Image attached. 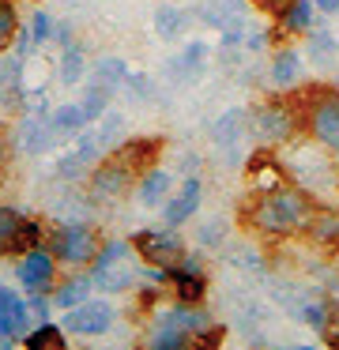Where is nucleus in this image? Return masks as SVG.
<instances>
[{
    "instance_id": "1",
    "label": "nucleus",
    "mask_w": 339,
    "mask_h": 350,
    "mask_svg": "<svg viewBox=\"0 0 339 350\" xmlns=\"http://www.w3.org/2000/svg\"><path fill=\"white\" fill-rule=\"evenodd\" d=\"M316 200L301 185H283L271 192H253V200L241 204V219L264 241H279V237H298L305 234L309 219L316 215Z\"/></svg>"
},
{
    "instance_id": "2",
    "label": "nucleus",
    "mask_w": 339,
    "mask_h": 350,
    "mask_svg": "<svg viewBox=\"0 0 339 350\" xmlns=\"http://www.w3.org/2000/svg\"><path fill=\"white\" fill-rule=\"evenodd\" d=\"M301 113V129L313 136L316 147L339 154V87L309 83L301 87V94H294Z\"/></svg>"
},
{
    "instance_id": "3",
    "label": "nucleus",
    "mask_w": 339,
    "mask_h": 350,
    "mask_svg": "<svg viewBox=\"0 0 339 350\" xmlns=\"http://www.w3.org/2000/svg\"><path fill=\"white\" fill-rule=\"evenodd\" d=\"M249 132H253V139H256V144H264V147L290 144V139L301 132L298 102H294V98H283V94L260 102V106L249 113Z\"/></svg>"
},
{
    "instance_id": "4",
    "label": "nucleus",
    "mask_w": 339,
    "mask_h": 350,
    "mask_svg": "<svg viewBox=\"0 0 339 350\" xmlns=\"http://www.w3.org/2000/svg\"><path fill=\"white\" fill-rule=\"evenodd\" d=\"M45 249L57 256V264L87 267L98 252V234L83 222H57V226L45 230Z\"/></svg>"
},
{
    "instance_id": "5",
    "label": "nucleus",
    "mask_w": 339,
    "mask_h": 350,
    "mask_svg": "<svg viewBox=\"0 0 339 350\" xmlns=\"http://www.w3.org/2000/svg\"><path fill=\"white\" fill-rule=\"evenodd\" d=\"M132 252L151 267H177L185 260V241L173 226H158V230H136L132 234Z\"/></svg>"
},
{
    "instance_id": "6",
    "label": "nucleus",
    "mask_w": 339,
    "mask_h": 350,
    "mask_svg": "<svg viewBox=\"0 0 339 350\" xmlns=\"http://www.w3.org/2000/svg\"><path fill=\"white\" fill-rule=\"evenodd\" d=\"M15 279L27 294H53V286H57V256L45 245L27 249L15 260Z\"/></svg>"
},
{
    "instance_id": "7",
    "label": "nucleus",
    "mask_w": 339,
    "mask_h": 350,
    "mask_svg": "<svg viewBox=\"0 0 339 350\" xmlns=\"http://www.w3.org/2000/svg\"><path fill=\"white\" fill-rule=\"evenodd\" d=\"M136 174L125 166V162L117 159V154H110V159H98L95 170L87 174V185H90V196L98 200V204H110V200H121L128 189H132Z\"/></svg>"
},
{
    "instance_id": "8",
    "label": "nucleus",
    "mask_w": 339,
    "mask_h": 350,
    "mask_svg": "<svg viewBox=\"0 0 339 350\" xmlns=\"http://www.w3.org/2000/svg\"><path fill=\"white\" fill-rule=\"evenodd\" d=\"M113 320H117V309H113L110 301L87 297V301H79L75 309H64L60 327H64L68 335H105L113 327Z\"/></svg>"
},
{
    "instance_id": "9",
    "label": "nucleus",
    "mask_w": 339,
    "mask_h": 350,
    "mask_svg": "<svg viewBox=\"0 0 339 350\" xmlns=\"http://www.w3.org/2000/svg\"><path fill=\"white\" fill-rule=\"evenodd\" d=\"M245 185L253 192H271L290 185V170L283 166V159L275 154V147H256L253 154L245 159Z\"/></svg>"
},
{
    "instance_id": "10",
    "label": "nucleus",
    "mask_w": 339,
    "mask_h": 350,
    "mask_svg": "<svg viewBox=\"0 0 339 350\" xmlns=\"http://www.w3.org/2000/svg\"><path fill=\"white\" fill-rule=\"evenodd\" d=\"M170 290H173V301L181 305H200L208 297V271H203L200 256L185 252V260L177 267H170Z\"/></svg>"
},
{
    "instance_id": "11",
    "label": "nucleus",
    "mask_w": 339,
    "mask_h": 350,
    "mask_svg": "<svg viewBox=\"0 0 339 350\" xmlns=\"http://www.w3.org/2000/svg\"><path fill=\"white\" fill-rule=\"evenodd\" d=\"M301 79H305V53H298V46L290 42H279V49L268 61V83L275 91H294L301 87Z\"/></svg>"
},
{
    "instance_id": "12",
    "label": "nucleus",
    "mask_w": 339,
    "mask_h": 350,
    "mask_svg": "<svg viewBox=\"0 0 339 350\" xmlns=\"http://www.w3.org/2000/svg\"><path fill=\"white\" fill-rule=\"evenodd\" d=\"M98 159H102V144H98L95 132L83 129L75 151H68V154H60V159H57V177H60V181H83V177L95 170Z\"/></svg>"
},
{
    "instance_id": "13",
    "label": "nucleus",
    "mask_w": 339,
    "mask_h": 350,
    "mask_svg": "<svg viewBox=\"0 0 339 350\" xmlns=\"http://www.w3.org/2000/svg\"><path fill=\"white\" fill-rule=\"evenodd\" d=\"M245 132H249V113L245 109H226V113L211 124V139H215V147H223V154H226L230 166L241 162V139H245Z\"/></svg>"
},
{
    "instance_id": "14",
    "label": "nucleus",
    "mask_w": 339,
    "mask_h": 350,
    "mask_svg": "<svg viewBox=\"0 0 339 350\" xmlns=\"http://www.w3.org/2000/svg\"><path fill=\"white\" fill-rule=\"evenodd\" d=\"M200 204H203V181L196 174H188L185 181L177 185V192L162 204L166 226H181V222H188L196 211H200Z\"/></svg>"
},
{
    "instance_id": "15",
    "label": "nucleus",
    "mask_w": 339,
    "mask_h": 350,
    "mask_svg": "<svg viewBox=\"0 0 339 350\" xmlns=\"http://www.w3.org/2000/svg\"><path fill=\"white\" fill-rule=\"evenodd\" d=\"M162 147H166V144H162L158 136H132V139H121V144L113 147L110 154H117V159L125 162V166L132 170L136 177H140L143 170L155 166V159L162 154Z\"/></svg>"
},
{
    "instance_id": "16",
    "label": "nucleus",
    "mask_w": 339,
    "mask_h": 350,
    "mask_svg": "<svg viewBox=\"0 0 339 350\" xmlns=\"http://www.w3.org/2000/svg\"><path fill=\"white\" fill-rule=\"evenodd\" d=\"M203 72H208V46H203V42H188V46L181 49L170 64H166V79L177 83V87L196 83Z\"/></svg>"
},
{
    "instance_id": "17",
    "label": "nucleus",
    "mask_w": 339,
    "mask_h": 350,
    "mask_svg": "<svg viewBox=\"0 0 339 350\" xmlns=\"http://www.w3.org/2000/svg\"><path fill=\"white\" fill-rule=\"evenodd\" d=\"M30 327H34V320H30V309L19 297V290L0 282V332L12 335V339H23Z\"/></svg>"
},
{
    "instance_id": "18",
    "label": "nucleus",
    "mask_w": 339,
    "mask_h": 350,
    "mask_svg": "<svg viewBox=\"0 0 339 350\" xmlns=\"http://www.w3.org/2000/svg\"><path fill=\"white\" fill-rule=\"evenodd\" d=\"M305 241L313 245L316 252L336 256L339 252V211H331V207H316V215L309 219V226H305Z\"/></svg>"
},
{
    "instance_id": "19",
    "label": "nucleus",
    "mask_w": 339,
    "mask_h": 350,
    "mask_svg": "<svg viewBox=\"0 0 339 350\" xmlns=\"http://www.w3.org/2000/svg\"><path fill=\"white\" fill-rule=\"evenodd\" d=\"M313 16H316L313 0H290V4L283 8V16H275V31H271V38L286 42V38H294V34H309Z\"/></svg>"
},
{
    "instance_id": "20",
    "label": "nucleus",
    "mask_w": 339,
    "mask_h": 350,
    "mask_svg": "<svg viewBox=\"0 0 339 350\" xmlns=\"http://www.w3.org/2000/svg\"><path fill=\"white\" fill-rule=\"evenodd\" d=\"M173 192V177L166 174V170L151 166L140 174V185H136V200H140L143 207H162L166 200H170Z\"/></svg>"
},
{
    "instance_id": "21",
    "label": "nucleus",
    "mask_w": 339,
    "mask_h": 350,
    "mask_svg": "<svg viewBox=\"0 0 339 350\" xmlns=\"http://www.w3.org/2000/svg\"><path fill=\"white\" fill-rule=\"evenodd\" d=\"M27 102V87H23V61L12 57V61H0V106L19 109Z\"/></svg>"
},
{
    "instance_id": "22",
    "label": "nucleus",
    "mask_w": 339,
    "mask_h": 350,
    "mask_svg": "<svg viewBox=\"0 0 339 350\" xmlns=\"http://www.w3.org/2000/svg\"><path fill=\"white\" fill-rule=\"evenodd\" d=\"M90 279H95V290H102V294H125V290L140 286L143 275L132 271V267H128V260H121V264L105 267V271H95Z\"/></svg>"
},
{
    "instance_id": "23",
    "label": "nucleus",
    "mask_w": 339,
    "mask_h": 350,
    "mask_svg": "<svg viewBox=\"0 0 339 350\" xmlns=\"http://www.w3.org/2000/svg\"><path fill=\"white\" fill-rule=\"evenodd\" d=\"M87 124H90V121H87V113H83L79 102H64V106H57V109L49 113V129H53V136H57V139L79 136Z\"/></svg>"
},
{
    "instance_id": "24",
    "label": "nucleus",
    "mask_w": 339,
    "mask_h": 350,
    "mask_svg": "<svg viewBox=\"0 0 339 350\" xmlns=\"http://www.w3.org/2000/svg\"><path fill=\"white\" fill-rule=\"evenodd\" d=\"M339 57V42L336 34L324 27V31H313L309 27V38H305V61L313 64V68H328V64H336Z\"/></svg>"
},
{
    "instance_id": "25",
    "label": "nucleus",
    "mask_w": 339,
    "mask_h": 350,
    "mask_svg": "<svg viewBox=\"0 0 339 350\" xmlns=\"http://www.w3.org/2000/svg\"><path fill=\"white\" fill-rule=\"evenodd\" d=\"M53 144H57V136H53L49 121H42V117L30 113L27 121L19 124V147L27 154H42V151H49Z\"/></svg>"
},
{
    "instance_id": "26",
    "label": "nucleus",
    "mask_w": 339,
    "mask_h": 350,
    "mask_svg": "<svg viewBox=\"0 0 339 350\" xmlns=\"http://www.w3.org/2000/svg\"><path fill=\"white\" fill-rule=\"evenodd\" d=\"M90 290H95V279L90 275H68L53 286V305L57 309H75L79 301H87Z\"/></svg>"
},
{
    "instance_id": "27",
    "label": "nucleus",
    "mask_w": 339,
    "mask_h": 350,
    "mask_svg": "<svg viewBox=\"0 0 339 350\" xmlns=\"http://www.w3.org/2000/svg\"><path fill=\"white\" fill-rule=\"evenodd\" d=\"M238 19H245V0H208L200 8V23L215 27V31H223L226 23H238Z\"/></svg>"
},
{
    "instance_id": "28",
    "label": "nucleus",
    "mask_w": 339,
    "mask_h": 350,
    "mask_svg": "<svg viewBox=\"0 0 339 350\" xmlns=\"http://www.w3.org/2000/svg\"><path fill=\"white\" fill-rule=\"evenodd\" d=\"M64 335H68V332H64L60 324H49V320H42V324H34L19 342H23L27 350H64V347H68Z\"/></svg>"
},
{
    "instance_id": "29",
    "label": "nucleus",
    "mask_w": 339,
    "mask_h": 350,
    "mask_svg": "<svg viewBox=\"0 0 339 350\" xmlns=\"http://www.w3.org/2000/svg\"><path fill=\"white\" fill-rule=\"evenodd\" d=\"M125 79H128V64L121 61V57H102V61L90 64V83L105 87L110 94L117 91V87H125Z\"/></svg>"
},
{
    "instance_id": "30",
    "label": "nucleus",
    "mask_w": 339,
    "mask_h": 350,
    "mask_svg": "<svg viewBox=\"0 0 339 350\" xmlns=\"http://www.w3.org/2000/svg\"><path fill=\"white\" fill-rule=\"evenodd\" d=\"M57 79L64 87H75L87 79V53H83V46H64V53H60V64H57Z\"/></svg>"
},
{
    "instance_id": "31",
    "label": "nucleus",
    "mask_w": 339,
    "mask_h": 350,
    "mask_svg": "<svg viewBox=\"0 0 339 350\" xmlns=\"http://www.w3.org/2000/svg\"><path fill=\"white\" fill-rule=\"evenodd\" d=\"M185 27H188V12L173 8V4H162V8L155 12V34L162 42L181 38V34H185Z\"/></svg>"
},
{
    "instance_id": "32",
    "label": "nucleus",
    "mask_w": 339,
    "mask_h": 350,
    "mask_svg": "<svg viewBox=\"0 0 339 350\" xmlns=\"http://www.w3.org/2000/svg\"><path fill=\"white\" fill-rule=\"evenodd\" d=\"M147 347L151 350H188L192 347V335L181 332V327H170V324H155L147 335Z\"/></svg>"
},
{
    "instance_id": "33",
    "label": "nucleus",
    "mask_w": 339,
    "mask_h": 350,
    "mask_svg": "<svg viewBox=\"0 0 339 350\" xmlns=\"http://www.w3.org/2000/svg\"><path fill=\"white\" fill-rule=\"evenodd\" d=\"M23 219H27V215H23L19 207L0 204V256H15V234H19Z\"/></svg>"
},
{
    "instance_id": "34",
    "label": "nucleus",
    "mask_w": 339,
    "mask_h": 350,
    "mask_svg": "<svg viewBox=\"0 0 339 350\" xmlns=\"http://www.w3.org/2000/svg\"><path fill=\"white\" fill-rule=\"evenodd\" d=\"M128 256H132V241H121V237H113V241L98 245L95 260H90V275H95V271H105V267L121 264V260H128Z\"/></svg>"
},
{
    "instance_id": "35",
    "label": "nucleus",
    "mask_w": 339,
    "mask_h": 350,
    "mask_svg": "<svg viewBox=\"0 0 339 350\" xmlns=\"http://www.w3.org/2000/svg\"><path fill=\"white\" fill-rule=\"evenodd\" d=\"M294 320H301V324H309L316 335L324 332V324H328V317H331V301H301L298 309L290 312Z\"/></svg>"
},
{
    "instance_id": "36",
    "label": "nucleus",
    "mask_w": 339,
    "mask_h": 350,
    "mask_svg": "<svg viewBox=\"0 0 339 350\" xmlns=\"http://www.w3.org/2000/svg\"><path fill=\"white\" fill-rule=\"evenodd\" d=\"M98 121H102V124H98V132H95L98 144H102V151H113V147L125 139V117H121V113H110V109H105Z\"/></svg>"
},
{
    "instance_id": "37",
    "label": "nucleus",
    "mask_w": 339,
    "mask_h": 350,
    "mask_svg": "<svg viewBox=\"0 0 339 350\" xmlns=\"http://www.w3.org/2000/svg\"><path fill=\"white\" fill-rule=\"evenodd\" d=\"M38 245H45V226L38 219H23L19 234H15V256H23L27 249H38Z\"/></svg>"
},
{
    "instance_id": "38",
    "label": "nucleus",
    "mask_w": 339,
    "mask_h": 350,
    "mask_svg": "<svg viewBox=\"0 0 339 350\" xmlns=\"http://www.w3.org/2000/svg\"><path fill=\"white\" fill-rule=\"evenodd\" d=\"M110 98L113 94L105 91V87H98V83H87V94H83V113H87V121H98V117L105 113V109H110Z\"/></svg>"
},
{
    "instance_id": "39",
    "label": "nucleus",
    "mask_w": 339,
    "mask_h": 350,
    "mask_svg": "<svg viewBox=\"0 0 339 350\" xmlns=\"http://www.w3.org/2000/svg\"><path fill=\"white\" fill-rule=\"evenodd\" d=\"M226 234H230V226H226L223 219H211V222H203V226L196 230V245H200V249H223Z\"/></svg>"
},
{
    "instance_id": "40",
    "label": "nucleus",
    "mask_w": 339,
    "mask_h": 350,
    "mask_svg": "<svg viewBox=\"0 0 339 350\" xmlns=\"http://www.w3.org/2000/svg\"><path fill=\"white\" fill-rule=\"evenodd\" d=\"M15 31H19V16H15L12 0H0V53L15 46Z\"/></svg>"
},
{
    "instance_id": "41",
    "label": "nucleus",
    "mask_w": 339,
    "mask_h": 350,
    "mask_svg": "<svg viewBox=\"0 0 339 350\" xmlns=\"http://www.w3.org/2000/svg\"><path fill=\"white\" fill-rule=\"evenodd\" d=\"M226 260H230L234 267H245V271H253V275L264 271V256L253 249V245H238V249H230V252H226Z\"/></svg>"
},
{
    "instance_id": "42",
    "label": "nucleus",
    "mask_w": 339,
    "mask_h": 350,
    "mask_svg": "<svg viewBox=\"0 0 339 350\" xmlns=\"http://www.w3.org/2000/svg\"><path fill=\"white\" fill-rule=\"evenodd\" d=\"M125 91H128V98H136V102H151L155 98V79H151L147 72H128Z\"/></svg>"
},
{
    "instance_id": "43",
    "label": "nucleus",
    "mask_w": 339,
    "mask_h": 350,
    "mask_svg": "<svg viewBox=\"0 0 339 350\" xmlns=\"http://www.w3.org/2000/svg\"><path fill=\"white\" fill-rule=\"evenodd\" d=\"M27 27H30V38H34V46H45V42L53 38V16H49V12H34Z\"/></svg>"
},
{
    "instance_id": "44",
    "label": "nucleus",
    "mask_w": 339,
    "mask_h": 350,
    "mask_svg": "<svg viewBox=\"0 0 339 350\" xmlns=\"http://www.w3.org/2000/svg\"><path fill=\"white\" fill-rule=\"evenodd\" d=\"M223 342H226V327H218V324H208L203 332L192 335V347H200V350H215Z\"/></svg>"
},
{
    "instance_id": "45",
    "label": "nucleus",
    "mask_w": 339,
    "mask_h": 350,
    "mask_svg": "<svg viewBox=\"0 0 339 350\" xmlns=\"http://www.w3.org/2000/svg\"><path fill=\"white\" fill-rule=\"evenodd\" d=\"M27 309H30V320H34V324H42V320H49V309H53V297H49V294H30Z\"/></svg>"
},
{
    "instance_id": "46",
    "label": "nucleus",
    "mask_w": 339,
    "mask_h": 350,
    "mask_svg": "<svg viewBox=\"0 0 339 350\" xmlns=\"http://www.w3.org/2000/svg\"><path fill=\"white\" fill-rule=\"evenodd\" d=\"M268 38H271V31H260V27H253V31H245V49H253V53H264V49H268Z\"/></svg>"
},
{
    "instance_id": "47",
    "label": "nucleus",
    "mask_w": 339,
    "mask_h": 350,
    "mask_svg": "<svg viewBox=\"0 0 339 350\" xmlns=\"http://www.w3.org/2000/svg\"><path fill=\"white\" fill-rule=\"evenodd\" d=\"M249 4H256L260 12H268V16L275 19V16H283V8L290 4V0H249Z\"/></svg>"
},
{
    "instance_id": "48",
    "label": "nucleus",
    "mask_w": 339,
    "mask_h": 350,
    "mask_svg": "<svg viewBox=\"0 0 339 350\" xmlns=\"http://www.w3.org/2000/svg\"><path fill=\"white\" fill-rule=\"evenodd\" d=\"M53 38H57L60 46H72V27H68V23H53Z\"/></svg>"
},
{
    "instance_id": "49",
    "label": "nucleus",
    "mask_w": 339,
    "mask_h": 350,
    "mask_svg": "<svg viewBox=\"0 0 339 350\" xmlns=\"http://www.w3.org/2000/svg\"><path fill=\"white\" fill-rule=\"evenodd\" d=\"M316 12H324V16H339V0H313Z\"/></svg>"
},
{
    "instance_id": "50",
    "label": "nucleus",
    "mask_w": 339,
    "mask_h": 350,
    "mask_svg": "<svg viewBox=\"0 0 339 350\" xmlns=\"http://www.w3.org/2000/svg\"><path fill=\"white\" fill-rule=\"evenodd\" d=\"M181 170H185V174H196V170H200V154L188 151L185 159H181Z\"/></svg>"
},
{
    "instance_id": "51",
    "label": "nucleus",
    "mask_w": 339,
    "mask_h": 350,
    "mask_svg": "<svg viewBox=\"0 0 339 350\" xmlns=\"http://www.w3.org/2000/svg\"><path fill=\"white\" fill-rule=\"evenodd\" d=\"M15 342H19V339H12V335H4V332H0V350H12Z\"/></svg>"
},
{
    "instance_id": "52",
    "label": "nucleus",
    "mask_w": 339,
    "mask_h": 350,
    "mask_svg": "<svg viewBox=\"0 0 339 350\" xmlns=\"http://www.w3.org/2000/svg\"><path fill=\"white\" fill-rule=\"evenodd\" d=\"M4 162H8V144L0 139V170H4Z\"/></svg>"
},
{
    "instance_id": "53",
    "label": "nucleus",
    "mask_w": 339,
    "mask_h": 350,
    "mask_svg": "<svg viewBox=\"0 0 339 350\" xmlns=\"http://www.w3.org/2000/svg\"><path fill=\"white\" fill-rule=\"evenodd\" d=\"M336 87H339V76H336Z\"/></svg>"
}]
</instances>
